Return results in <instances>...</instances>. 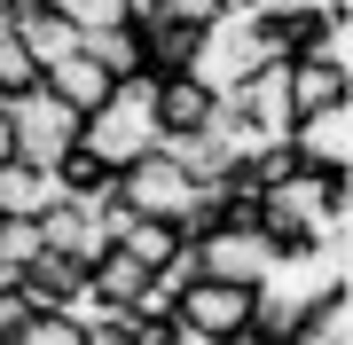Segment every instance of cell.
<instances>
[{"mask_svg":"<svg viewBox=\"0 0 353 345\" xmlns=\"http://www.w3.org/2000/svg\"><path fill=\"white\" fill-rule=\"evenodd\" d=\"M252 220H259V236L275 243L283 259H299L322 228L353 220V180L345 173H290V180H275V189L252 196Z\"/></svg>","mask_w":353,"mask_h":345,"instance_id":"1","label":"cell"},{"mask_svg":"<svg viewBox=\"0 0 353 345\" xmlns=\"http://www.w3.org/2000/svg\"><path fill=\"white\" fill-rule=\"evenodd\" d=\"M157 79L141 71V79H118L110 87V103L79 118V149L94 157V165H110V173H126L134 157H150L157 149Z\"/></svg>","mask_w":353,"mask_h":345,"instance_id":"2","label":"cell"},{"mask_svg":"<svg viewBox=\"0 0 353 345\" xmlns=\"http://www.w3.org/2000/svg\"><path fill=\"white\" fill-rule=\"evenodd\" d=\"M189 267L212 275V282H243V291H259V282L283 267V251L259 236L252 212H228V220H212V228L189 236Z\"/></svg>","mask_w":353,"mask_h":345,"instance_id":"3","label":"cell"},{"mask_svg":"<svg viewBox=\"0 0 353 345\" xmlns=\"http://www.w3.org/2000/svg\"><path fill=\"white\" fill-rule=\"evenodd\" d=\"M196 196H204V180H189V173H181L165 149H150V157H134V165L118 173L110 205H118V212H134V220H165V228H189V220H196Z\"/></svg>","mask_w":353,"mask_h":345,"instance_id":"4","label":"cell"},{"mask_svg":"<svg viewBox=\"0 0 353 345\" xmlns=\"http://www.w3.org/2000/svg\"><path fill=\"white\" fill-rule=\"evenodd\" d=\"M252 306H259V291H243V282L189 275L181 298H173V322H181L196 345H236V337H252Z\"/></svg>","mask_w":353,"mask_h":345,"instance_id":"5","label":"cell"},{"mask_svg":"<svg viewBox=\"0 0 353 345\" xmlns=\"http://www.w3.org/2000/svg\"><path fill=\"white\" fill-rule=\"evenodd\" d=\"M8 134H16V157L24 165H63V157L79 149V110H63L48 87H32V94H8Z\"/></svg>","mask_w":353,"mask_h":345,"instance_id":"6","label":"cell"},{"mask_svg":"<svg viewBox=\"0 0 353 345\" xmlns=\"http://www.w3.org/2000/svg\"><path fill=\"white\" fill-rule=\"evenodd\" d=\"M283 141H290V157L306 173H353V94L345 103H322V110H299Z\"/></svg>","mask_w":353,"mask_h":345,"instance_id":"7","label":"cell"},{"mask_svg":"<svg viewBox=\"0 0 353 345\" xmlns=\"http://www.w3.org/2000/svg\"><path fill=\"white\" fill-rule=\"evenodd\" d=\"M39 243H48L55 259H71V267H94L102 251H110V228H102V212L94 205H55V212H39Z\"/></svg>","mask_w":353,"mask_h":345,"instance_id":"8","label":"cell"},{"mask_svg":"<svg viewBox=\"0 0 353 345\" xmlns=\"http://www.w3.org/2000/svg\"><path fill=\"white\" fill-rule=\"evenodd\" d=\"M55 205H63V180H55L48 165H24V157L0 165V220H39Z\"/></svg>","mask_w":353,"mask_h":345,"instance_id":"9","label":"cell"},{"mask_svg":"<svg viewBox=\"0 0 353 345\" xmlns=\"http://www.w3.org/2000/svg\"><path fill=\"white\" fill-rule=\"evenodd\" d=\"M39 87H48V94H55L63 110H79V118H87V110H102V103H110V87H118V79L102 71L87 48H79V55H63L55 71H39Z\"/></svg>","mask_w":353,"mask_h":345,"instance_id":"10","label":"cell"},{"mask_svg":"<svg viewBox=\"0 0 353 345\" xmlns=\"http://www.w3.org/2000/svg\"><path fill=\"white\" fill-rule=\"evenodd\" d=\"M212 103H220V94H212V87H196L189 71H173V79H157V134H165V141H181V134H196L204 118H212Z\"/></svg>","mask_w":353,"mask_h":345,"instance_id":"11","label":"cell"},{"mask_svg":"<svg viewBox=\"0 0 353 345\" xmlns=\"http://www.w3.org/2000/svg\"><path fill=\"white\" fill-rule=\"evenodd\" d=\"M16 48H24L39 71H55L63 55H79V32H71L55 8H16Z\"/></svg>","mask_w":353,"mask_h":345,"instance_id":"12","label":"cell"},{"mask_svg":"<svg viewBox=\"0 0 353 345\" xmlns=\"http://www.w3.org/2000/svg\"><path fill=\"white\" fill-rule=\"evenodd\" d=\"M87 291H94V298H102L110 314H134V298L150 291V267H134L126 251H102L94 267H87Z\"/></svg>","mask_w":353,"mask_h":345,"instance_id":"13","label":"cell"},{"mask_svg":"<svg viewBox=\"0 0 353 345\" xmlns=\"http://www.w3.org/2000/svg\"><path fill=\"white\" fill-rule=\"evenodd\" d=\"M290 345H353V282H338V291H322L314 306H306L299 337Z\"/></svg>","mask_w":353,"mask_h":345,"instance_id":"14","label":"cell"},{"mask_svg":"<svg viewBox=\"0 0 353 345\" xmlns=\"http://www.w3.org/2000/svg\"><path fill=\"white\" fill-rule=\"evenodd\" d=\"M283 71H290V118H299V110H322V103H345V94H353V79L322 71L314 55H290Z\"/></svg>","mask_w":353,"mask_h":345,"instance_id":"15","label":"cell"},{"mask_svg":"<svg viewBox=\"0 0 353 345\" xmlns=\"http://www.w3.org/2000/svg\"><path fill=\"white\" fill-rule=\"evenodd\" d=\"M299 55H314L322 71H338V79H353V8H330L314 32H306V48Z\"/></svg>","mask_w":353,"mask_h":345,"instance_id":"16","label":"cell"},{"mask_svg":"<svg viewBox=\"0 0 353 345\" xmlns=\"http://www.w3.org/2000/svg\"><path fill=\"white\" fill-rule=\"evenodd\" d=\"M79 48H87L110 79H141V32H134V24H118V32H87Z\"/></svg>","mask_w":353,"mask_h":345,"instance_id":"17","label":"cell"},{"mask_svg":"<svg viewBox=\"0 0 353 345\" xmlns=\"http://www.w3.org/2000/svg\"><path fill=\"white\" fill-rule=\"evenodd\" d=\"M134 8L141 0H55V16L87 39V32H118V24H134Z\"/></svg>","mask_w":353,"mask_h":345,"instance_id":"18","label":"cell"},{"mask_svg":"<svg viewBox=\"0 0 353 345\" xmlns=\"http://www.w3.org/2000/svg\"><path fill=\"white\" fill-rule=\"evenodd\" d=\"M236 0H141L134 16H157V24H181V32H212Z\"/></svg>","mask_w":353,"mask_h":345,"instance_id":"19","label":"cell"},{"mask_svg":"<svg viewBox=\"0 0 353 345\" xmlns=\"http://www.w3.org/2000/svg\"><path fill=\"white\" fill-rule=\"evenodd\" d=\"M252 24H290V32H306V24H322L330 16V0H236Z\"/></svg>","mask_w":353,"mask_h":345,"instance_id":"20","label":"cell"},{"mask_svg":"<svg viewBox=\"0 0 353 345\" xmlns=\"http://www.w3.org/2000/svg\"><path fill=\"white\" fill-rule=\"evenodd\" d=\"M32 87H39V63L16 48V32H8L0 39V103H8V94H32Z\"/></svg>","mask_w":353,"mask_h":345,"instance_id":"21","label":"cell"},{"mask_svg":"<svg viewBox=\"0 0 353 345\" xmlns=\"http://www.w3.org/2000/svg\"><path fill=\"white\" fill-rule=\"evenodd\" d=\"M8 345H87V330H79V322H63V314H32Z\"/></svg>","mask_w":353,"mask_h":345,"instance_id":"22","label":"cell"},{"mask_svg":"<svg viewBox=\"0 0 353 345\" xmlns=\"http://www.w3.org/2000/svg\"><path fill=\"white\" fill-rule=\"evenodd\" d=\"M16 157V134H8V103H0V165Z\"/></svg>","mask_w":353,"mask_h":345,"instance_id":"23","label":"cell"},{"mask_svg":"<svg viewBox=\"0 0 353 345\" xmlns=\"http://www.w3.org/2000/svg\"><path fill=\"white\" fill-rule=\"evenodd\" d=\"M8 32H16V8H0V39H8Z\"/></svg>","mask_w":353,"mask_h":345,"instance_id":"24","label":"cell"},{"mask_svg":"<svg viewBox=\"0 0 353 345\" xmlns=\"http://www.w3.org/2000/svg\"><path fill=\"white\" fill-rule=\"evenodd\" d=\"M8 8H55V0H8Z\"/></svg>","mask_w":353,"mask_h":345,"instance_id":"25","label":"cell"},{"mask_svg":"<svg viewBox=\"0 0 353 345\" xmlns=\"http://www.w3.org/2000/svg\"><path fill=\"white\" fill-rule=\"evenodd\" d=\"M330 8H353V0H330Z\"/></svg>","mask_w":353,"mask_h":345,"instance_id":"26","label":"cell"},{"mask_svg":"<svg viewBox=\"0 0 353 345\" xmlns=\"http://www.w3.org/2000/svg\"><path fill=\"white\" fill-rule=\"evenodd\" d=\"M0 8H8V0H0Z\"/></svg>","mask_w":353,"mask_h":345,"instance_id":"27","label":"cell"}]
</instances>
